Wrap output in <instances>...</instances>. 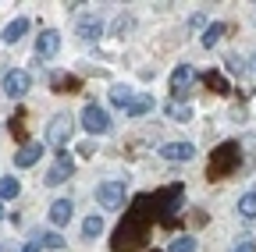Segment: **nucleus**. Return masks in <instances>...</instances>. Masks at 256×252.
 Listing matches in <instances>:
<instances>
[{
	"instance_id": "9",
	"label": "nucleus",
	"mask_w": 256,
	"mask_h": 252,
	"mask_svg": "<svg viewBox=\"0 0 256 252\" xmlns=\"http://www.w3.org/2000/svg\"><path fill=\"white\" fill-rule=\"evenodd\" d=\"M196 82V71H192V64H178L174 71H171V92L182 100V96H188V85Z\"/></svg>"
},
{
	"instance_id": "30",
	"label": "nucleus",
	"mask_w": 256,
	"mask_h": 252,
	"mask_svg": "<svg viewBox=\"0 0 256 252\" xmlns=\"http://www.w3.org/2000/svg\"><path fill=\"white\" fill-rule=\"evenodd\" d=\"M228 71L232 75H246V60L242 57H228Z\"/></svg>"
},
{
	"instance_id": "26",
	"label": "nucleus",
	"mask_w": 256,
	"mask_h": 252,
	"mask_svg": "<svg viewBox=\"0 0 256 252\" xmlns=\"http://www.w3.org/2000/svg\"><path fill=\"white\" fill-rule=\"evenodd\" d=\"M238 213H242L246 220H252V217H256V192H246V196L238 199Z\"/></svg>"
},
{
	"instance_id": "12",
	"label": "nucleus",
	"mask_w": 256,
	"mask_h": 252,
	"mask_svg": "<svg viewBox=\"0 0 256 252\" xmlns=\"http://www.w3.org/2000/svg\"><path fill=\"white\" fill-rule=\"evenodd\" d=\"M104 36V21L96 18V14H86V18H78V39H86V43H96Z\"/></svg>"
},
{
	"instance_id": "25",
	"label": "nucleus",
	"mask_w": 256,
	"mask_h": 252,
	"mask_svg": "<svg viewBox=\"0 0 256 252\" xmlns=\"http://www.w3.org/2000/svg\"><path fill=\"white\" fill-rule=\"evenodd\" d=\"M164 110H168V117H171V121H188V117H192V110H188L185 103H178V100H171Z\"/></svg>"
},
{
	"instance_id": "24",
	"label": "nucleus",
	"mask_w": 256,
	"mask_h": 252,
	"mask_svg": "<svg viewBox=\"0 0 256 252\" xmlns=\"http://www.w3.org/2000/svg\"><path fill=\"white\" fill-rule=\"evenodd\" d=\"M168 252H196V238H192V235H174Z\"/></svg>"
},
{
	"instance_id": "20",
	"label": "nucleus",
	"mask_w": 256,
	"mask_h": 252,
	"mask_svg": "<svg viewBox=\"0 0 256 252\" xmlns=\"http://www.w3.org/2000/svg\"><path fill=\"white\" fill-rule=\"evenodd\" d=\"M206 89H214L217 92V96H228V92H232V85H228V78H224L220 71H206Z\"/></svg>"
},
{
	"instance_id": "5",
	"label": "nucleus",
	"mask_w": 256,
	"mask_h": 252,
	"mask_svg": "<svg viewBox=\"0 0 256 252\" xmlns=\"http://www.w3.org/2000/svg\"><path fill=\"white\" fill-rule=\"evenodd\" d=\"M82 128H86L89 135H107V132H110L107 110H104L100 103H86V110H82Z\"/></svg>"
},
{
	"instance_id": "23",
	"label": "nucleus",
	"mask_w": 256,
	"mask_h": 252,
	"mask_svg": "<svg viewBox=\"0 0 256 252\" xmlns=\"http://www.w3.org/2000/svg\"><path fill=\"white\" fill-rule=\"evenodd\" d=\"M82 235H86V238L104 235V217H96V213H92V217H86V220H82Z\"/></svg>"
},
{
	"instance_id": "17",
	"label": "nucleus",
	"mask_w": 256,
	"mask_h": 252,
	"mask_svg": "<svg viewBox=\"0 0 256 252\" xmlns=\"http://www.w3.org/2000/svg\"><path fill=\"white\" fill-rule=\"evenodd\" d=\"M54 92H60V96H72V92H78L82 89V82L75 78V75H54Z\"/></svg>"
},
{
	"instance_id": "10",
	"label": "nucleus",
	"mask_w": 256,
	"mask_h": 252,
	"mask_svg": "<svg viewBox=\"0 0 256 252\" xmlns=\"http://www.w3.org/2000/svg\"><path fill=\"white\" fill-rule=\"evenodd\" d=\"M72 171H75V160H72L68 153H60L57 160H54V167L46 171V185H64V181L72 178Z\"/></svg>"
},
{
	"instance_id": "11",
	"label": "nucleus",
	"mask_w": 256,
	"mask_h": 252,
	"mask_svg": "<svg viewBox=\"0 0 256 252\" xmlns=\"http://www.w3.org/2000/svg\"><path fill=\"white\" fill-rule=\"evenodd\" d=\"M60 50V32L57 28H43L36 36V57H54Z\"/></svg>"
},
{
	"instance_id": "36",
	"label": "nucleus",
	"mask_w": 256,
	"mask_h": 252,
	"mask_svg": "<svg viewBox=\"0 0 256 252\" xmlns=\"http://www.w3.org/2000/svg\"><path fill=\"white\" fill-rule=\"evenodd\" d=\"M150 252H160V249H150Z\"/></svg>"
},
{
	"instance_id": "33",
	"label": "nucleus",
	"mask_w": 256,
	"mask_h": 252,
	"mask_svg": "<svg viewBox=\"0 0 256 252\" xmlns=\"http://www.w3.org/2000/svg\"><path fill=\"white\" fill-rule=\"evenodd\" d=\"M0 220H4V203H0Z\"/></svg>"
},
{
	"instance_id": "34",
	"label": "nucleus",
	"mask_w": 256,
	"mask_h": 252,
	"mask_svg": "<svg viewBox=\"0 0 256 252\" xmlns=\"http://www.w3.org/2000/svg\"><path fill=\"white\" fill-rule=\"evenodd\" d=\"M252 71H256V53H252Z\"/></svg>"
},
{
	"instance_id": "3",
	"label": "nucleus",
	"mask_w": 256,
	"mask_h": 252,
	"mask_svg": "<svg viewBox=\"0 0 256 252\" xmlns=\"http://www.w3.org/2000/svg\"><path fill=\"white\" fill-rule=\"evenodd\" d=\"M153 199H156V220H160V224H168V228H174V213L185 203V188L178 181L174 185H164L160 192H153Z\"/></svg>"
},
{
	"instance_id": "22",
	"label": "nucleus",
	"mask_w": 256,
	"mask_h": 252,
	"mask_svg": "<svg viewBox=\"0 0 256 252\" xmlns=\"http://www.w3.org/2000/svg\"><path fill=\"white\" fill-rule=\"evenodd\" d=\"M18 192H22V185H18V178H0V203L4 199H18Z\"/></svg>"
},
{
	"instance_id": "4",
	"label": "nucleus",
	"mask_w": 256,
	"mask_h": 252,
	"mask_svg": "<svg viewBox=\"0 0 256 252\" xmlns=\"http://www.w3.org/2000/svg\"><path fill=\"white\" fill-rule=\"evenodd\" d=\"M72 135H75V121H72L68 114H54L50 124H46V142L60 149V146L72 142Z\"/></svg>"
},
{
	"instance_id": "21",
	"label": "nucleus",
	"mask_w": 256,
	"mask_h": 252,
	"mask_svg": "<svg viewBox=\"0 0 256 252\" xmlns=\"http://www.w3.org/2000/svg\"><path fill=\"white\" fill-rule=\"evenodd\" d=\"M150 110H153V96H150V92H139L136 103L128 107L124 114H128V117H142V114H150Z\"/></svg>"
},
{
	"instance_id": "7",
	"label": "nucleus",
	"mask_w": 256,
	"mask_h": 252,
	"mask_svg": "<svg viewBox=\"0 0 256 252\" xmlns=\"http://www.w3.org/2000/svg\"><path fill=\"white\" fill-rule=\"evenodd\" d=\"M28 89H32L28 71H18V68H14V71H8V75H4V92H8L11 100H22Z\"/></svg>"
},
{
	"instance_id": "6",
	"label": "nucleus",
	"mask_w": 256,
	"mask_h": 252,
	"mask_svg": "<svg viewBox=\"0 0 256 252\" xmlns=\"http://www.w3.org/2000/svg\"><path fill=\"white\" fill-rule=\"evenodd\" d=\"M96 203L104 210H121L124 206V181H104L96 185Z\"/></svg>"
},
{
	"instance_id": "35",
	"label": "nucleus",
	"mask_w": 256,
	"mask_h": 252,
	"mask_svg": "<svg viewBox=\"0 0 256 252\" xmlns=\"http://www.w3.org/2000/svg\"><path fill=\"white\" fill-rule=\"evenodd\" d=\"M0 252H8V245H0Z\"/></svg>"
},
{
	"instance_id": "2",
	"label": "nucleus",
	"mask_w": 256,
	"mask_h": 252,
	"mask_svg": "<svg viewBox=\"0 0 256 252\" xmlns=\"http://www.w3.org/2000/svg\"><path fill=\"white\" fill-rule=\"evenodd\" d=\"M242 160V149L238 142H220L217 149H210V164H206V178L210 181H220V178H228Z\"/></svg>"
},
{
	"instance_id": "19",
	"label": "nucleus",
	"mask_w": 256,
	"mask_h": 252,
	"mask_svg": "<svg viewBox=\"0 0 256 252\" xmlns=\"http://www.w3.org/2000/svg\"><path fill=\"white\" fill-rule=\"evenodd\" d=\"M224 32H228V28H224L220 21H210V25L203 28V36H200V39H203V46L210 50V46H217V43L224 39Z\"/></svg>"
},
{
	"instance_id": "16",
	"label": "nucleus",
	"mask_w": 256,
	"mask_h": 252,
	"mask_svg": "<svg viewBox=\"0 0 256 252\" xmlns=\"http://www.w3.org/2000/svg\"><path fill=\"white\" fill-rule=\"evenodd\" d=\"M25 32H28V18H14V21H8V28H4V39L8 46H14V43H22L25 39Z\"/></svg>"
},
{
	"instance_id": "18",
	"label": "nucleus",
	"mask_w": 256,
	"mask_h": 252,
	"mask_svg": "<svg viewBox=\"0 0 256 252\" xmlns=\"http://www.w3.org/2000/svg\"><path fill=\"white\" fill-rule=\"evenodd\" d=\"M40 156H43V146H32V142H28V146H22V149L14 153V164H18V167H32Z\"/></svg>"
},
{
	"instance_id": "27",
	"label": "nucleus",
	"mask_w": 256,
	"mask_h": 252,
	"mask_svg": "<svg viewBox=\"0 0 256 252\" xmlns=\"http://www.w3.org/2000/svg\"><path fill=\"white\" fill-rule=\"evenodd\" d=\"M36 238H40V245H43V249H64V238H60V235H54V231H40Z\"/></svg>"
},
{
	"instance_id": "29",
	"label": "nucleus",
	"mask_w": 256,
	"mask_h": 252,
	"mask_svg": "<svg viewBox=\"0 0 256 252\" xmlns=\"http://www.w3.org/2000/svg\"><path fill=\"white\" fill-rule=\"evenodd\" d=\"M11 121H14V124H11V128H14V135H18V139L25 142V110H18V114H14ZM25 146H28V142H25Z\"/></svg>"
},
{
	"instance_id": "15",
	"label": "nucleus",
	"mask_w": 256,
	"mask_h": 252,
	"mask_svg": "<svg viewBox=\"0 0 256 252\" xmlns=\"http://www.w3.org/2000/svg\"><path fill=\"white\" fill-rule=\"evenodd\" d=\"M136 96H139V92H136L132 85H121V82H118V85H110V103H114V107H121V110L132 107V103H136Z\"/></svg>"
},
{
	"instance_id": "8",
	"label": "nucleus",
	"mask_w": 256,
	"mask_h": 252,
	"mask_svg": "<svg viewBox=\"0 0 256 252\" xmlns=\"http://www.w3.org/2000/svg\"><path fill=\"white\" fill-rule=\"evenodd\" d=\"M128 217L142 220V224H150V220H156V199H153L150 192L136 196V199H132V206H128Z\"/></svg>"
},
{
	"instance_id": "14",
	"label": "nucleus",
	"mask_w": 256,
	"mask_h": 252,
	"mask_svg": "<svg viewBox=\"0 0 256 252\" xmlns=\"http://www.w3.org/2000/svg\"><path fill=\"white\" fill-rule=\"evenodd\" d=\"M72 217H75V203H72V199H57V203H50V224L64 228Z\"/></svg>"
},
{
	"instance_id": "32",
	"label": "nucleus",
	"mask_w": 256,
	"mask_h": 252,
	"mask_svg": "<svg viewBox=\"0 0 256 252\" xmlns=\"http://www.w3.org/2000/svg\"><path fill=\"white\" fill-rule=\"evenodd\" d=\"M232 252H252V245H246V242H242V245H235Z\"/></svg>"
},
{
	"instance_id": "13",
	"label": "nucleus",
	"mask_w": 256,
	"mask_h": 252,
	"mask_svg": "<svg viewBox=\"0 0 256 252\" xmlns=\"http://www.w3.org/2000/svg\"><path fill=\"white\" fill-rule=\"evenodd\" d=\"M160 156H164V160H192L196 146L192 142H168V146H160Z\"/></svg>"
},
{
	"instance_id": "31",
	"label": "nucleus",
	"mask_w": 256,
	"mask_h": 252,
	"mask_svg": "<svg viewBox=\"0 0 256 252\" xmlns=\"http://www.w3.org/2000/svg\"><path fill=\"white\" fill-rule=\"evenodd\" d=\"M40 249H43V245H40V238H32V242H28V245H25L22 252H40Z\"/></svg>"
},
{
	"instance_id": "1",
	"label": "nucleus",
	"mask_w": 256,
	"mask_h": 252,
	"mask_svg": "<svg viewBox=\"0 0 256 252\" xmlns=\"http://www.w3.org/2000/svg\"><path fill=\"white\" fill-rule=\"evenodd\" d=\"M146 231H150V224H142V220H136V217L124 213V220L118 224V231L110 238V249L114 252H136V249L146 245Z\"/></svg>"
},
{
	"instance_id": "28",
	"label": "nucleus",
	"mask_w": 256,
	"mask_h": 252,
	"mask_svg": "<svg viewBox=\"0 0 256 252\" xmlns=\"http://www.w3.org/2000/svg\"><path fill=\"white\" fill-rule=\"evenodd\" d=\"M132 25H136V18H132V14H118V21H114V36H121V39H124V32H132Z\"/></svg>"
}]
</instances>
